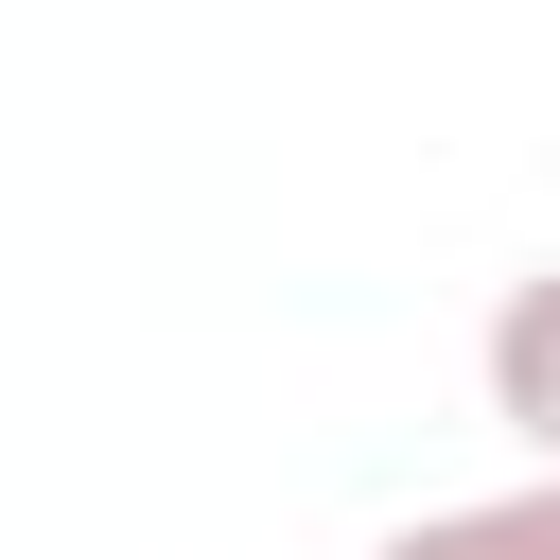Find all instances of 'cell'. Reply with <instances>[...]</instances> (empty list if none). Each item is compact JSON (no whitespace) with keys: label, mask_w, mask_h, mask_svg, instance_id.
Listing matches in <instances>:
<instances>
[{"label":"cell","mask_w":560,"mask_h":560,"mask_svg":"<svg viewBox=\"0 0 560 560\" xmlns=\"http://www.w3.org/2000/svg\"><path fill=\"white\" fill-rule=\"evenodd\" d=\"M368 560H560V472L472 490V508H420V525H385Z\"/></svg>","instance_id":"7a4b0ae2"},{"label":"cell","mask_w":560,"mask_h":560,"mask_svg":"<svg viewBox=\"0 0 560 560\" xmlns=\"http://www.w3.org/2000/svg\"><path fill=\"white\" fill-rule=\"evenodd\" d=\"M490 420L525 438V472H560V262L490 298Z\"/></svg>","instance_id":"6da1fadb"}]
</instances>
